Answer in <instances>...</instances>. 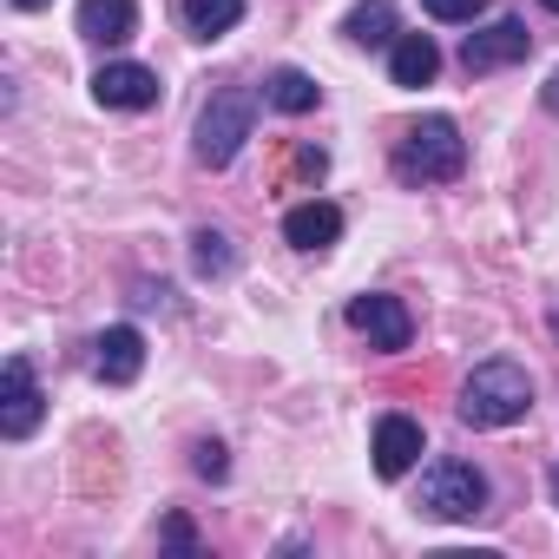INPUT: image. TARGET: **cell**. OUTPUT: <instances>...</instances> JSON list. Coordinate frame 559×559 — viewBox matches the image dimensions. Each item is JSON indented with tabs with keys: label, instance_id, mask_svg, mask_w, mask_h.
Wrapping results in <instances>:
<instances>
[{
	"label": "cell",
	"instance_id": "obj_1",
	"mask_svg": "<svg viewBox=\"0 0 559 559\" xmlns=\"http://www.w3.org/2000/svg\"><path fill=\"white\" fill-rule=\"evenodd\" d=\"M461 165H467V145H461V126L448 112L415 119L395 145V178L402 185H448V178H461Z\"/></svg>",
	"mask_w": 559,
	"mask_h": 559
},
{
	"label": "cell",
	"instance_id": "obj_2",
	"mask_svg": "<svg viewBox=\"0 0 559 559\" xmlns=\"http://www.w3.org/2000/svg\"><path fill=\"white\" fill-rule=\"evenodd\" d=\"M526 408H533V382H526V369L507 362V356L480 362V369L461 382V421H467V428H513Z\"/></svg>",
	"mask_w": 559,
	"mask_h": 559
},
{
	"label": "cell",
	"instance_id": "obj_3",
	"mask_svg": "<svg viewBox=\"0 0 559 559\" xmlns=\"http://www.w3.org/2000/svg\"><path fill=\"white\" fill-rule=\"evenodd\" d=\"M250 126H257V93H250V86H224V93H211V106L198 112V145H191L198 165L224 171V165L243 152Z\"/></svg>",
	"mask_w": 559,
	"mask_h": 559
},
{
	"label": "cell",
	"instance_id": "obj_4",
	"mask_svg": "<svg viewBox=\"0 0 559 559\" xmlns=\"http://www.w3.org/2000/svg\"><path fill=\"white\" fill-rule=\"evenodd\" d=\"M415 507L435 513V520H480L487 513V474L474 461H435L421 474V500Z\"/></svg>",
	"mask_w": 559,
	"mask_h": 559
},
{
	"label": "cell",
	"instance_id": "obj_5",
	"mask_svg": "<svg viewBox=\"0 0 559 559\" xmlns=\"http://www.w3.org/2000/svg\"><path fill=\"white\" fill-rule=\"evenodd\" d=\"M93 99L106 112H145V106H158V73L139 60H106L93 73Z\"/></svg>",
	"mask_w": 559,
	"mask_h": 559
},
{
	"label": "cell",
	"instance_id": "obj_6",
	"mask_svg": "<svg viewBox=\"0 0 559 559\" xmlns=\"http://www.w3.org/2000/svg\"><path fill=\"white\" fill-rule=\"evenodd\" d=\"M40 415H47V395H40V382H34V362L14 356V362H8V389H0V435H8V441H27V435L40 428Z\"/></svg>",
	"mask_w": 559,
	"mask_h": 559
},
{
	"label": "cell",
	"instance_id": "obj_7",
	"mask_svg": "<svg viewBox=\"0 0 559 559\" xmlns=\"http://www.w3.org/2000/svg\"><path fill=\"white\" fill-rule=\"evenodd\" d=\"M526 53H533V34H526V21H513V14L461 40V67H467V73H493V67H513V60H526Z\"/></svg>",
	"mask_w": 559,
	"mask_h": 559
},
{
	"label": "cell",
	"instance_id": "obj_8",
	"mask_svg": "<svg viewBox=\"0 0 559 559\" xmlns=\"http://www.w3.org/2000/svg\"><path fill=\"white\" fill-rule=\"evenodd\" d=\"M349 330H362V336H369V349H382V356L408 349V336H415V323H408L402 297H382V290H369V297H356V304H349Z\"/></svg>",
	"mask_w": 559,
	"mask_h": 559
},
{
	"label": "cell",
	"instance_id": "obj_9",
	"mask_svg": "<svg viewBox=\"0 0 559 559\" xmlns=\"http://www.w3.org/2000/svg\"><path fill=\"white\" fill-rule=\"evenodd\" d=\"M421 448H428V441H421V421H415V415H382V421H376V474H382V480H402V474L421 461Z\"/></svg>",
	"mask_w": 559,
	"mask_h": 559
},
{
	"label": "cell",
	"instance_id": "obj_10",
	"mask_svg": "<svg viewBox=\"0 0 559 559\" xmlns=\"http://www.w3.org/2000/svg\"><path fill=\"white\" fill-rule=\"evenodd\" d=\"M93 369H99V382H112V389L139 382V369H145V336H139L132 323H112V330L93 343Z\"/></svg>",
	"mask_w": 559,
	"mask_h": 559
},
{
	"label": "cell",
	"instance_id": "obj_11",
	"mask_svg": "<svg viewBox=\"0 0 559 559\" xmlns=\"http://www.w3.org/2000/svg\"><path fill=\"white\" fill-rule=\"evenodd\" d=\"M139 34V0H80V40L126 47Z\"/></svg>",
	"mask_w": 559,
	"mask_h": 559
},
{
	"label": "cell",
	"instance_id": "obj_12",
	"mask_svg": "<svg viewBox=\"0 0 559 559\" xmlns=\"http://www.w3.org/2000/svg\"><path fill=\"white\" fill-rule=\"evenodd\" d=\"M284 237H290L297 250H330V243L343 237V211H336L330 198H310V204H297V211L284 217Z\"/></svg>",
	"mask_w": 559,
	"mask_h": 559
},
{
	"label": "cell",
	"instance_id": "obj_13",
	"mask_svg": "<svg viewBox=\"0 0 559 559\" xmlns=\"http://www.w3.org/2000/svg\"><path fill=\"white\" fill-rule=\"evenodd\" d=\"M435 73H441V47L428 34H402L395 53H389V80L395 86H428Z\"/></svg>",
	"mask_w": 559,
	"mask_h": 559
},
{
	"label": "cell",
	"instance_id": "obj_14",
	"mask_svg": "<svg viewBox=\"0 0 559 559\" xmlns=\"http://www.w3.org/2000/svg\"><path fill=\"white\" fill-rule=\"evenodd\" d=\"M185 34L191 40H224L237 21H243V0H185Z\"/></svg>",
	"mask_w": 559,
	"mask_h": 559
},
{
	"label": "cell",
	"instance_id": "obj_15",
	"mask_svg": "<svg viewBox=\"0 0 559 559\" xmlns=\"http://www.w3.org/2000/svg\"><path fill=\"white\" fill-rule=\"evenodd\" d=\"M263 99H270L276 112H317L323 86H317L304 67H276V73H270V86H263Z\"/></svg>",
	"mask_w": 559,
	"mask_h": 559
},
{
	"label": "cell",
	"instance_id": "obj_16",
	"mask_svg": "<svg viewBox=\"0 0 559 559\" xmlns=\"http://www.w3.org/2000/svg\"><path fill=\"white\" fill-rule=\"evenodd\" d=\"M343 34H349L356 47H395V40H402V34H395V8H389V0H362V8H349Z\"/></svg>",
	"mask_w": 559,
	"mask_h": 559
},
{
	"label": "cell",
	"instance_id": "obj_17",
	"mask_svg": "<svg viewBox=\"0 0 559 559\" xmlns=\"http://www.w3.org/2000/svg\"><path fill=\"white\" fill-rule=\"evenodd\" d=\"M191 263H198V276H224V270H230L224 230H198V237H191Z\"/></svg>",
	"mask_w": 559,
	"mask_h": 559
},
{
	"label": "cell",
	"instance_id": "obj_18",
	"mask_svg": "<svg viewBox=\"0 0 559 559\" xmlns=\"http://www.w3.org/2000/svg\"><path fill=\"white\" fill-rule=\"evenodd\" d=\"M421 8H428L435 21H448V27H474V21L487 14V0H421Z\"/></svg>",
	"mask_w": 559,
	"mask_h": 559
},
{
	"label": "cell",
	"instance_id": "obj_19",
	"mask_svg": "<svg viewBox=\"0 0 559 559\" xmlns=\"http://www.w3.org/2000/svg\"><path fill=\"white\" fill-rule=\"evenodd\" d=\"M198 474H204V480H224V474H230V461H224L217 441H198Z\"/></svg>",
	"mask_w": 559,
	"mask_h": 559
},
{
	"label": "cell",
	"instance_id": "obj_20",
	"mask_svg": "<svg viewBox=\"0 0 559 559\" xmlns=\"http://www.w3.org/2000/svg\"><path fill=\"white\" fill-rule=\"evenodd\" d=\"M323 171H330V152L323 145H304L297 152V178H323Z\"/></svg>",
	"mask_w": 559,
	"mask_h": 559
},
{
	"label": "cell",
	"instance_id": "obj_21",
	"mask_svg": "<svg viewBox=\"0 0 559 559\" xmlns=\"http://www.w3.org/2000/svg\"><path fill=\"white\" fill-rule=\"evenodd\" d=\"M165 539H171V546H178V552H191V546H198V539H191V526H185V520H171V526H165Z\"/></svg>",
	"mask_w": 559,
	"mask_h": 559
},
{
	"label": "cell",
	"instance_id": "obj_22",
	"mask_svg": "<svg viewBox=\"0 0 559 559\" xmlns=\"http://www.w3.org/2000/svg\"><path fill=\"white\" fill-rule=\"evenodd\" d=\"M539 99H546V112H559V73H552V80L539 86Z\"/></svg>",
	"mask_w": 559,
	"mask_h": 559
},
{
	"label": "cell",
	"instance_id": "obj_23",
	"mask_svg": "<svg viewBox=\"0 0 559 559\" xmlns=\"http://www.w3.org/2000/svg\"><path fill=\"white\" fill-rule=\"evenodd\" d=\"M546 487H552V507H559V467H552V474H546Z\"/></svg>",
	"mask_w": 559,
	"mask_h": 559
},
{
	"label": "cell",
	"instance_id": "obj_24",
	"mask_svg": "<svg viewBox=\"0 0 559 559\" xmlns=\"http://www.w3.org/2000/svg\"><path fill=\"white\" fill-rule=\"evenodd\" d=\"M14 8H47V0H14Z\"/></svg>",
	"mask_w": 559,
	"mask_h": 559
},
{
	"label": "cell",
	"instance_id": "obj_25",
	"mask_svg": "<svg viewBox=\"0 0 559 559\" xmlns=\"http://www.w3.org/2000/svg\"><path fill=\"white\" fill-rule=\"evenodd\" d=\"M539 8H546V14H559V0H539Z\"/></svg>",
	"mask_w": 559,
	"mask_h": 559
}]
</instances>
